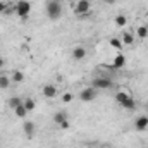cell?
I'll list each match as a JSON object with an SVG mask.
<instances>
[{
	"mask_svg": "<svg viewBox=\"0 0 148 148\" xmlns=\"http://www.w3.org/2000/svg\"><path fill=\"white\" fill-rule=\"evenodd\" d=\"M126 66V57L122 55V53H117L115 57H114V60H112V67L114 69H121V67H124Z\"/></svg>",
	"mask_w": 148,
	"mask_h": 148,
	"instance_id": "8",
	"label": "cell"
},
{
	"mask_svg": "<svg viewBox=\"0 0 148 148\" xmlns=\"http://www.w3.org/2000/svg\"><path fill=\"white\" fill-rule=\"evenodd\" d=\"M53 121L60 126L62 122H66V121H67V114H66V112H57V114L53 115Z\"/></svg>",
	"mask_w": 148,
	"mask_h": 148,
	"instance_id": "16",
	"label": "cell"
},
{
	"mask_svg": "<svg viewBox=\"0 0 148 148\" xmlns=\"http://www.w3.org/2000/svg\"><path fill=\"white\" fill-rule=\"evenodd\" d=\"M14 112H16V115H17L19 119H24V117L28 115V110H26V107H24L23 103H21L19 107H16V109H14Z\"/></svg>",
	"mask_w": 148,
	"mask_h": 148,
	"instance_id": "17",
	"label": "cell"
},
{
	"mask_svg": "<svg viewBox=\"0 0 148 148\" xmlns=\"http://www.w3.org/2000/svg\"><path fill=\"white\" fill-rule=\"evenodd\" d=\"M23 129H24V134H26L28 138H33V136H35V131H36V126H35L33 121H26L24 126H23Z\"/></svg>",
	"mask_w": 148,
	"mask_h": 148,
	"instance_id": "7",
	"label": "cell"
},
{
	"mask_svg": "<svg viewBox=\"0 0 148 148\" xmlns=\"http://www.w3.org/2000/svg\"><path fill=\"white\" fill-rule=\"evenodd\" d=\"M23 105L26 107V110H28V112H31L35 107H36V103H35V100H33V98H26V100H23Z\"/></svg>",
	"mask_w": 148,
	"mask_h": 148,
	"instance_id": "19",
	"label": "cell"
},
{
	"mask_svg": "<svg viewBox=\"0 0 148 148\" xmlns=\"http://www.w3.org/2000/svg\"><path fill=\"white\" fill-rule=\"evenodd\" d=\"M10 86V79H9V76L3 73H0V90H7Z\"/></svg>",
	"mask_w": 148,
	"mask_h": 148,
	"instance_id": "12",
	"label": "cell"
},
{
	"mask_svg": "<svg viewBox=\"0 0 148 148\" xmlns=\"http://www.w3.org/2000/svg\"><path fill=\"white\" fill-rule=\"evenodd\" d=\"M133 41H134V36L131 33H124L122 35V43L124 45H133Z\"/></svg>",
	"mask_w": 148,
	"mask_h": 148,
	"instance_id": "22",
	"label": "cell"
},
{
	"mask_svg": "<svg viewBox=\"0 0 148 148\" xmlns=\"http://www.w3.org/2000/svg\"><path fill=\"white\" fill-rule=\"evenodd\" d=\"M29 12H31V3H29L28 0H19V2L16 3V14H17L19 17L26 19V17L29 16Z\"/></svg>",
	"mask_w": 148,
	"mask_h": 148,
	"instance_id": "2",
	"label": "cell"
},
{
	"mask_svg": "<svg viewBox=\"0 0 148 148\" xmlns=\"http://www.w3.org/2000/svg\"><path fill=\"white\" fill-rule=\"evenodd\" d=\"M21 103H23V100H21L19 97H10V98H9V107H10V109H16V107H19Z\"/></svg>",
	"mask_w": 148,
	"mask_h": 148,
	"instance_id": "18",
	"label": "cell"
},
{
	"mask_svg": "<svg viewBox=\"0 0 148 148\" xmlns=\"http://www.w3.org/2000/svg\"><path fill=\"white\" fill-rule=\"evenodd\" d=\"M90 9H91L90 0H79V2L74 5V12H76L77 16H86V14H90Z\"/></svg>",
	"mask_w": 148,
	"mask_h": 148,
	"instance_id": "3",
	"label": "cell"
},
{
	"mask_svg": "<svg viewBox=\"0 0 148 148\" xmlns=\"http://www.w3.org/2000/svg\"><path fill=\"white\" fill-rule=\"evenodd\" d=\"M127 24V17L124 16V14H119V16H115V26H119V28H124Z\"/></svg>",
	"mask_w": 148,
	"mask_h": 148,
	"instance_id": "14",
	"label": "cell"
},
{
	"mask_svg": "<svg viewBox=\"0 0 148 148\" xmlns=\"http://www.w3.org/2000/svg\"><path fill=\"white\" fill-rule=\"evenodd\" d=\"M110 47L112 48H115V50H122L124 48V43H122V40H119V38H110Z\"/></svg>",
	"mask_w": 148,
	"mask_h": 148,
	"instance_id": "13",
	"label": "cell"
},
{
	"mask_svg": "<svg viewBox=\"0 0 148 148\" xmlns=\"http://www.w3.org/2000/svg\"><path fill=\"white\" fill-rule=\"evenodd\" d=\"M60 129H69V121L62 122V124H60Z\"/></svg>",
	"mask_w": 148,
	"mask_h": 148,
	"instance_id": "24",
	"label": "cell"
},
{
	"mask_svg": "<svg viewBox=\"0 0 148 148\" xmlns=\"http://www.w3.org/2000/svg\"><path fill=\"white\" fill-rule=\"evenodd\" d=\"M134 129L136 131H147L148 129V115H140L134 121Z\"/></svg>",
	"mask_w": 148,
	"mask_h": 148,
	"instance_id": "6",
	"label": "cell"
},
{
	"mask_svg": "<svg viewBox=\"0 0 148 148\" xmlns=\"http://www.w3.org/2000/svg\"><path fill=\"white\" fill-rule=\"evenodd\" d=\"M43 97L47 98H55L57 97V88L53 84H45L43 86Z\"/></svg>",
	"mask_w": 148,
	"mask_h": 148,
	"instance_id": "9",
	"label": "cell"
},
{
	"mask_svg": "<svg viewBox=\"0 0 148 148\" xmlns=\"http://www.w3.org/2000/svg\"><path fill=\"white\" fill-rule=\"evenodd\" d=\"M12 81H14V83H23V81H24V74L21 73V71L12 73Z\"/></svg>",
	"mask_w": 148,
	"mask_h": 148,
	"instance_id": "21",
	"label": "cell"
},
{
	"mask_svg": "<svg viewBox=\"0 0 148 148\" xmlns=\"http://www.w3.org/2000/svg\"><path fill=\"white\" fill-rule=\"evenodd\" d=\"M60 100H62V103H69V102H73V93H64Z\"/></svg>",
	"mask_w": 148,
	"mask_h": 148,
	"instance_id": "23",
	"label": "cell"
},
{
	"mask_svg": "<svg viewBox=\"0 0 148 148\" xmlns=\"http://www.w3.org/2000/svg\"><path fill=\"white\" fill-rule=\"evenodd\" d=\"M121 107H124L126 110H134V109H136V102H134V98L131 97V98H127V100H126Z\"/></svg>",
	"mask_w": 148,
	"mask_h": 148,
	"instance_id": "15",
	"label": "cell"
},
{
	"mask_svg": "<svg viewBox=\"0 0 148 148\" xmlns=\"http://www.w3.org/2000/svg\"><path fill=\"white\" fill-rule=\"evenodd\" d=\"M95 90L97 88H100V90H110L112 86H114V83H112L109 77H97V79H93V84H91Z\"/></svg>",
	"mask_w": 148,
	"mask_h": 148,
	"instance_id": "4",
	"label": "cell"
},
{
	"mask_svg": "<svg viewBox=\"0 0 148 148\" xmlns=\"http://www.w3.org/2000/svg\"><path fill=\"white\" fill-rule=\"evenodd\" d=\"M47 16L50 19H59L62 16V7L57 0H52V2L47 3Z\"/></svg>",
	"mask_w": 148,
	"mask_h": 148,
	"instance_id": "1",
	"label": "cell"
},
{
	"mask_svg": "<svg viewBox=\"0 0 148 148\" xmlns=\"http://www.w3.org/2000/svg\"><path fill=\"white\" fill-rule=\"evenodd\" d=\"M127 98H131V95H129L127 91H117V93H115V102H117L119 105H122Z\"/></svg>",
	"mask_w": 148,
	"mask_h": 148,
	"instance_id": "11",
	"label": "cell"
},
{
	"mask_svg": "<svg viewBox=\"0 0 148 148\" xmlns=\"http://www.w3.org/2000/svg\"><path fill=\"white\" fill-rule=\"evenodd\" d=\"M95 97H97V90H95L93 86H91V88H84V90L79 93L81 102H93Z\"/></svg>",
	"mask_w": 148,
	"mask_h": 148,
	"instance_id": "5",
	"label": "cell"
},
{
	"mask_svg": "<svg viewBox=\"0 0 148 148\" xmlns=\"http://www.w3.org/2000/svg\"><path fill=\"white\" fill-rule=\"evenodd\" d=\"M100 148H107V147H100Z\"/></svg>",
	"mask_w": 148,
	"mask_h": 148,
	"instance_id": "28",
	"label": "cell"
},
{
	"mask_svg": "<svg viewBox=\"0 0 148 148\" xmlns=\"http://www.w3.org/2000/svg\"><path fill=\"white\" fill-rule=\"evenodd\" d=\"M103 2H109V3H112V2H115V0H103Z\"/></svg>",
	"mask_w": 148,
	"mask_h": 148,
	"instance_id": "27",
	"label": "cell"
},
{
	"mask_svg": "<svg viewBox=\"0 0 148 148\" xmlns=\"http://www.w3.org/2000/svg\"><path fill=\"white\" fill-rule=\"evenodd\" d=\"M136 35H138V38H147L148 36V26H140L136 29Z\"/></svg>",
	"mask_w": 148,
	"mask_h": 148,
	"instance_id": "20",
	"label": "cell"
},
{
	"mask_svg": "<svg viewBox=\"0 0 148 148\" xmlns=\"http://www.w3.org/2000/svg\"><path fill=\"white\" fill-rule=\"evenodd\" d=\"M5 7H7V5H5V2H2V0H0V14L5 10Z\"/></svg>",
	"mask_w": 148,
	"mask_h": 148,
	"instance_id": "25",
	"label": "cell"
},
{
	"mask_svg": "<svg viewBox=\"0 0 148 148\" xmlns=\"http://www.w3.org/2000/svg\"><path fill=\"white\" fill-rule=\"evenodd\" d=\"M5 67V60H3V57L0 55V69H3Z\"/></svg>",
	"mask_w": 148,
	"mask_h": 148,
	"instance_id": "26",
	"label": "cell"
},
{
	"mask_svg": "<svg viewBox=\"0 0 148 148\" xmlns=\"http://www.w3.org/2000/svg\"><path fill=\"white\" fill-rule=\"evenodd\" d=\"M84 57H86V48L84 47H74V50H73L74 60H83Z\"/></svg>",
	"mask_w": 148,
	"mask_h": 148,
	"instance_id": "10",
	"label": "cell"
}]
</instances>
